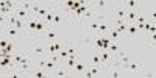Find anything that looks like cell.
I'll return each instance as SVG.
<instances>
[{
    "label": "cell",
    "mask_w": 156,
    "mask_h": 78,
    "mask_svg": "<svg viewBox=\"0 0 156 78\" xmlns=\"http://www.w3.org/2000/svg\"><path fill=\"white\" fill-rule=\"evenodd\" d=\"M8 41H9V39H6L3 34L0 36V50H2V48H5V47L8 45Z\"/></svg>",
    "instance_id": "18"
},
{
    "label": "cell",
    "mask_w": 156,
    "mask_h": 78,
    "mask_svg": "<svg viewBox=\"0 0 156 78\" xmlns=\"http://www.w3.org/2000/svg\"><path fill=\"white\" fill-rule=\"evenodd\" d=\"M6 23H8V16L0 14V25H6Z\"/></svg>",
    "instance_id": "19"
},
{
    "label": "cell",
    "mask_w": 156,
    "mask_h": 78,
    "mask_svg": "<svg viewBox=\"0 0 156 78\" xmlns=\"http://www.w3.org/2000/svg\"><path fill=\"white\" fill-rule=\"evenodd\" d=\"M136 34H139V30H137V27H136V23H133V25H126L125 36H136Z\"/></svg>",
    "instance_id": "13"
},
{
    "label": "cell",
    "mask_w": 156,
    "mask_h": 78,
    "mask_svg": "<svg viewBox=\"0 0 156 78\" xmlns=\"http://www.w3.org/2000/svg\"><path fill=\"white\" fill-rule=\"evenodd\" d=\"M86 69H87V64H84L83 61L78 59V61L75 62V66H73V69H72L70 75H80V76H83V73H84V70H86Z\"/></svg>",
    "instance_id": "3"
},
{
    "label": "cell",
    "mask_w": 156,
    "mask_h": 78,
    "mask_svg": "<svg viewBox=\"0 0 156 78\" xmlns=\"http://www.w3.org/2000/svg\"><path fill=\"white\" fill-rule=\"evenodd\" d=\"M89 66H101V59H100V51L97 50H90V55H89Z\"/></svg>",
    "instance_id": "4"
},
{
    "label": "cell",
    "mask_w": 156,
    "mask_h": 78,
    "mask_svg": "<svg viewBox=\"0 0 156 78\" xmlns=\"http://www.w3.org/2000/svg\"><path fill=\"white\" fill-rule=\"evenodd\" d=\"M64 50H66L69 55H78V47H75L72 44H64Z\"/></svg>",
    "instance_id": "17"
},
{
    "label": "cell",
    "mask_w": 156,
    "mask_h": 78,
    "mask_svg": "<svg viewBox=\"0 0 156 78\" xmlns=\"http://www.w3.org/2000/svg\"><path fill=\"white\" fill-rule=\"evenodd\" d=\"M109 30H111V25L108 22H101L100 27H98V33L97 34H108Z\"/></svg>",
    "instance_id": "16"
},
{
    "label": "cell",
    "mask_w": 156,
    "mask_h": 78,
    "mask_svg": "<svg viewBox=\"0 0 156 78\" xmlns=\"http://www.w3.org/2000/svg\"><path fill=\"white\" fill-rule=\"evenodd\" d=\"M14 16H16L17 19H20V20H25L30 14H28V12L25 11V9H22V8L19 6V3H17V6H16V9H14Z\"/></svg>",
    "instance_id": "11"
},
{
    "label": "cell",
    "mask_w": 156,
    "mask_h": 78,
    "mask_svg": "<svg viewBox=\"0 0 156 78\" xmlns=\"http://www.w3.org/2000/svg\"><path fill=\"white\" fill-rule=\"evenodd\" d=\"M108 51H109V53H112V55H117V53L120 51L119 42H117V41H112V42L109 44V47H108Z\"/></svg>",
    "instance_id": "15"
},
{
    "label": "cell",
    "mask_w": 156,
    "mask_h": 78,
    "mask_svg": "<svg viewBox=\"0 0 156 78\" xmlns=\"http://www.w3.org/2000/svg\"><path fill=\"white\" fill-rule=\"evenodd\" d=\"M139 8H140V3L136 2V0H128V2H125L126 11H139Z\"/></svg>",
    "instance_id": "10"
},
{
    "label": "cell",
    "mask_w": 156,
    "mask_h": 78,
    "mask_svg": "<svg viewBox=\"0 0 156 78\" xmlns=\"http://www.w3.org/2000/svg\"><path fill=\"white\" fill-rule=\"evenodd\" d=\"M19 34H20V31H19V30H16L14 27H9V25H6L5 30H3V36H5L6 39H9V41L16 39Z\"/></svg>",
    "instance_id": "6"
},
{
    "label": "cell",
    "mask_w": 156,
    "mask_h": 78,
    "mask_svg": "<svg viewBox=\"0 0 156 78\" xmlns=\"http://www.w3.org/2000/svg\"><path fill=\"white\" fill-rule=\"evenodd\" d=\"M41 36H45V41H56V39H59L58 33L55 28H50V30H45Z\"/></svg>",
    "instance_id": "8"
},
{
    "label": "cell",
    "mask_w": 156,
    "mask_h": 78,
    "mask_svg": "<svg viewBox=\"0 0 156 78\" xmlns=\"http://www.w3.org/2000/svg\"><path fill=\"white\" fill-rule=\"evenodd\" d=\"M51 75L53 76H69L70 75V72L67 70V69H62V67H56L53 72H51Z\"/></svg>",
    "instance_id": "14"
},
{
    "label": "cell",
    "mask_w": 156,
    "mask_h": 78,
    "mask_svg": "<svg viewBox=\"0 0 156 78\" xmlns=\"http://www.w3.org/2000/svg\"><path fill=\"white\" fill-rule=\"evenodd\" d=\"M123 69H125V72H129V73H133V75H136V73H140L142 72V66H140V62H133V61H129L128 64H125V66H122Z\"/></svg>",
    "instance_id": "2"
},
{
    "label": "cell",
    "mask_w": 156,
    "mask_h": 78,
    "mask_svg": "<svg viewBox=\"0 0 156 78\" xmlns=\"http://www.w3.org/2000/svg\"><path fill=\"white\" fill-rule=\"evenodd\" d=\"M31 75H33V76H36V78H42V76H47V75H48V72H47L45 69H37V67H33V69H31Z\"/></svg>",
    "instance_id": "12"
},
{
    "label": "cell",
    "mask_w": 156,
    "mask_h": 78,
    "mask_svg": "<svg viewBox=\"0 0 156 78\" xmlns=\"http://www.w3.org/2000/svg\"><path fill=\"white\" fill-rule=\"evenodd\" d=\"M30 55H31V58H33V59L47 56L45 44H36V45H33V47H31V51H30Z\"/></svg>",
    "instance_id": "1"
},
{
    "label": "cell",
    "mask_w": 156,
    "mask_h": 78,
    "mask_svg": "<svg viewBox=\"0 0 156 78\" xmlns=\"http://www.w3.org/2000/svg\"><path fill=\"white\" fill-rule=\"evenodd\" d=\"M137 16H139V11H126V14H125V22H126V25L136 23Z\"/></svg>",
    "instance_id": "7"
},
{
    "label": "cell",
    "mask_w": 156,
    "mask_h": 78,
    "mask_svg": "<svg viewBox=\"0 0 156 78\" xmlns=\"http://www.w3.org/2000/svg\"><path fill=\"white\" fill-rule=\"evenodd\" d=\"M62 19H64V14H62V12H61L59 9H56V11L53 12V22H51V27L56 28L58 25L61 23V20H62Z\"/></svg>",
    "instance_id": "9"
},
{
    "label": "cell",
    "mask_w": 156,
    "mask_h": 78,
    "mask_svg": "<svg viewBox=\"0 0 156 78\" xmlns=\"http://www.w3.org/2000/svg\"><path fill=\"white\" fill-rule=\"evenodd\" d=\"M84 27H86V30H87L89 34H97V33H98V27H100V22H97L95 19L87 20V22L84 23Z\"/></svg>",
    "instance_id": "5"
}]
</instances>
